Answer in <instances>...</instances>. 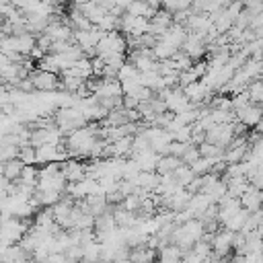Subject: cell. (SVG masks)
<instances>
[{"label":"cell","mask_w":263,"mask_h":263,"mask_svg":"<svg viewBox=\"0 0 263 263\" xmlns=\"http://www.w3.org/2000/svg\"><path fill=\"white\" fill-rule=\"evenodd\" d=\"M171 62H173V66H175L177 72H185V70H189V68L193 66V60H191L187 53H183L181 49L171 58Z\"/></svg>","instance_id":"obj_26"},{"label":"cell","mask_w":263,"mask_h":263,"mask_svg":"<svg viewBox=\"0 0 263 263\" xmlns=\"http://www.w3.org/2000/svg\"><path fill=\"white\" fill-rule=\"evenodd\" d=\"M234 117H236V121L242 123L247 129H249V127H257L259 121H261V117H263V107L251 103V105H247L245 109L234 111Z\"/></svg>","instance_id":"obj_9"},{"label":"cell","mask_w":263,"mask_h":263,"mask_svg":"<svg viewBox=\"0 0 263 263\" xmlns=\"http://www.w3.org/2000/svg\"><path fill=\"white\" fill-rule=\"evenodd\" d=\"M101 253H103V245L95 240L82 249V261L80 263H101Z\"/></svg>","instance_id":"obj_20"},{"label":"cell","mask_w":263,"mask_h":263,"mask_svg":"<svg viewBox=\"0 0 263 263\" xmlns=\"http://www.w3.org/2000/svg\"><path fill=\"white\" fill-rule=\"evenodd\" d=\"M245 92L249 95V101H251L253 105H259V103L263 101V80H261V78L253 80V82L247 86Z\"/></svg>","instance_id":"obj_24"},{"label":"cell","mask_w":263,"mask_h":263,"mask_svg":"<svg viewBox=\"0 0 263 263\" xmlns=\"http://www.w3.org/2000/svg\"><path fill=\"white\" fill-rule=\"evenodd\" d=\"M261 251H263V234H261Z\"/></svg>","instance_id":"obj_34"},{"label":"cell","mask_w":263,"mask_h":263,"mask_svg":"<svg viewBox=\"0 0 263 263\" xmlns=\"http://www.w3.org/2000/svg\"><path fill=\"white\" fill-rule=\"evenodd\" d=\"M232 236H234V232L220 228L210 240L212 255L214 257H232Z\"/></svg>","instance_id":"obj_8"},{"label":"cell","mask_w":263,"mask_h":263,"mask_svg":"<svg viewBox=\"0 0 263 263\" xmlns=\"http://www.w3.org/2000/svg\"><path fill=\"white\" fill-rule=\"evenodd\" d=\"M136 78H140V72H138L129 62H125V64L119 68V72H117V80H119V82H127V80H136Z\"/></svg>","instance_id":"obj_29"},{"label":"cell","mask_w":263,"mask_h":263,"mask_svg":"<svg viewBox=\"0 0 263 263\" xmlns=\"http://www.w3.org/2000/svg\"><path fill=\"white\" fill-rule=\"evenodd\" d=\"M181 51L187 53L195 64V62H199L201 58L208 55V43H205L203 37H199L195 33H187V37H185V41L181 45Z\"/></svg>","instance_id":"obj_6"},{"label":"cell","mask_w":263,"mask_h":263,"mask_svg":"<svg viewBox=\"0 0 263 263\" xmlns=\"http://www.w3.org/2000/svg\"><path fill=\"white\" fill-rule=\"evenodd\" d=\"M238 201H240V208L247 210L249 214H251V212H257L259 208H263V191H257V189L249 187V189L238 197Z\"/></svg>","instance_id":"obj_11"},{"label":"cell","mask_w":263,"mask_h":263,"mask_svg":"<svg viewBox=\"0 0 263 263\" xmlns=\"http://www.w3.org/2000/svg\"><path fill=\"white\" fill-rule=\"evenodd\" d=\"M247 218H249V212L247 210H238L222 228H226V230H230V232H240L242 230V226H245V222H247Z\"/></svg>","instance_id":"obj_22"},{"label":"cell","mask_w":263,"mask_h":263,"mask_svg":"<svg viewBox=\"0 0 263 263\" xmlns=\"http://www.w3.org/2000/svg\"><path fill=\"white\" fill-rule=\"evenodd\" d=\"M16 49H18V55L29 58L31 51L35 49V35H31V33L18 35V37H16Z\"/></svg>","instance_id":"obj_21"},{"label":"cell","mask_w":263,"mask_h":263,"mask_svg":"<svg viewBox=\"0 0 263 263\" xmlns=\"http://www.w3.org/2000/svg\"><path fill=\"white\" fill-rule=\"evenodd\" d=\"M23 168H25V164H23L18 158H14V160H8V162H4V164H2L0 175H2L8 183H16V181L21 179Z\"/></svg>","instance_id":"obj_17"},{"label":"cell","mask_w":263,"mask_h":263,"mask_svg":"<svg viewBox=\"0 0 263 263\" xmlns=\"http://www.w3.org/2000/svg\"><path fill=\"white\" fill-rule=\"evenodd\" d=\"M173 25V14H168V12H164L162 8L148 21V33L150 35H154L156 39H160L166 31H168V27Z\"/></svg>","instance_id":"obj_10"},{"label":"cell","mask_w":263,"mask_h":263,"mask_svg":"<svg viewBox=\"0 0 263 263\" xmlns=\"http://www.w3.org/2000/svg\"><path fill=\"white\" fill-rule=\"evenodd\" d=\"M232 140H234L232 123H216L205 132V142L214 144V146H220V148H226Z\"/></svg>","instance_id":"obj_5"},{"label":"cell","mask_w":263,"mask_h":263,"mask_svg":"<svg viewBox=\"0 0 263 263\" xmlns=\"http://www.w3.org/2000/svg\"><path fill=\"white\" fill-rule=\"evenodd\" d=\"M121 208H123L125 212H129V214H136V212L142 208V197H140L138 193H132V195H127V197L123 199Z\"/></svg>","instance_id":"obj_30"},{"label":"cell","mask_w":263,"mask_h":263,"mask_svg":"<svg viewBox=\"0 0 263 263\" xmlns=\"http://www.w3.org/2000/svg\"><path fill=\"white\" fill-rule=\"evenodd\" d=\"M142 134L146 136V140H148L152 152H156L158 156L168 154V146H171L173 138H171V134H168L166 129H160V127H148V129L142 132Z\"/></svg>","instance_id":"obj_4"},{"label":"cell","mask_w":263,"mask_h":263,"mask_svg":"<svg viewBox=\"0 0 263 263\" xmlns=\"http://www.w3.org/2000/svg\"><path fill=\"white\" fill-rule=\"evenodd\" d=\"M95 97L97 99H119V97H123L121 82L117 78H103V84H101V88L97 90Z\"/></svg>","instance_id":"obj_12"},{"label":"cell","mask_w":263,"mask_h":263,"mask_svg":"<svg viewBox=\"0 0 263 263\" xmlns=\"http://www.w3.org/2000/svg\"><path fill=\"white\" fill-rule=\"evenodd\" d=\"M60 173H62V177L66 179L68 185H72V183H80V181L86 179V162L68 158V160L60 162Z\"/></svg>","instance_id":"obj_7"},{"label":"cell","mask_w":263,"mask_h":263,"mask_svg":"<svg viewBox=\"0 0 263 263\" xmlns=\"http://www.w3.org/2000/svg\"><path fill=\"white\" fill-rule=\"evenodd\" d=\"M183 255L177 245H166L158 249V263H183Z\"/></svg>","instance_id":"obj_18"},{"label":"cell","mask_w":263,"mask_h":263,"mask_svg":"<svg viewBox=\"0 0 263 263\" xmlns=\"http://www.w3.org/2000/svg\"><path fill=\"white\" fill-rule=\"evenodd\" d=\"M181 164H183V162H181V158H177V156H173V154H164V156H158V162H156L154 173H156V175H160V177H164V175L175 173Z\"/></svg>","instance_id":"obj_16"},{"label":"cell","mask_w":263,"mask_h":263,"mask_svg":"<svg viewBox=\"0 0 263 263\" xmlns=\"http://www.w3.org/2000/svg\"><path fill=\"white\" fill-rule=\"evenodd\" d=\"M127 51V43H125V35L119 31H111L105 33V37L99 41L97 45V55H105V53H125Z\"/></svg>","instance_id":"obj_2"},{"label":"cell","mask_w":263,"mask_h":263,"mask_svg":"<svg viewBox=\"0 0 263 263\" xmlns=\"http://www.w3.org/2000/svg\"><path fill=\"white\" fill-rule=\"evenodd\" d=\"M230 101H232V111H240V109H245L247 105H251V101H249V95H247V92L232 95V97H230Z\"/></svg>","instance_id":"obj_32"},{"label":"cell","mask_w":263,"mask_h":263,"mask_svg":"<svg viewBox=\"0 0 263 263\" xmlns=\"http://www.w3.org/2000/svg\"><path fill=\"white\" fill-rule=\"evenodd\" d=\"M29 80L33 82V88L37 92H58V86H60V76L58 74L45 72V70H39V68H35L29 74Z\"/></svg>","instance_id":"obj_3"},{"label":"cell","mask_w":263,"mask_h":263,"mask_svg":"<svg viewBox=\"0 0 263 263\" xmlns=\"http://www.w3.org/2000/svg\"><path fill=\"white\" fill-rule=\"evenodd\" d=\"M84 203H86L88 214H90L92 218H97V216H101V214H105V212L109 210V203H107L105 193H92V195L84 197Z\"/></svg>","instance_id":"obj_13"},{"label":"cell","mask_w":263,"mask_h":263,"mask_svg":"<svg viewBox=\"0 0 263 263\" xmlns=\"http://www.w3.org/2000/svg\"><path fill=\"white\" fill-rule=\"evenodd\" d=\"M242 8H245L251 16H259V14H263V0H247V2L242 4Z\"/></svg>","instance_id":"obj_33"},{"label":"cell","mask_w":263,"mask_h":263,"mask_svg":"<svg viewBox=\"0 0 263 263\" xmlns=\"http://www.w3.org/2000/svg\"><path fill=\"white\" fill-rule=\"evenodd\" d=\"M53 123L55 127L62 132V136H68L80 127H86V119L82 117V113L76 107H62L55 111L53 115Z\"/></svg>","instance_id":"obj_1"},{"label":"cell","mask_w":263,"mask_h":263,"mask_svg":"<svg viewBox=\"0 0 263 263\" xmlns=\"http://www.w3.org/2000/svg\"><path fill=\"white\" fill-rule=\"evenodd\" d=\"M212 201L203 195V193H195V195H191V199H189V203H187V212L191 214V218H201V214L205 212V208L210 205Z\"/></svg>","instance_id":"obj_19"},{"label":"cell","mask_w":263,"mask_h":263,"mask_svg":"<svg viewBox=\"0 0 263 263\" xmlns=\"http://www.w3.org/2000/svg\"><path fill=\"white\" fill-rule=\"evenodd\" d=\"M18 160L25 166H35L37 164V150L33 146H23L18 148Z\"/></svg>","instance_id":"obj_27"},{"label":"cell","mask_w":263,"mask_h":263,"mask_svg":"<svg viewBox=\"0 0 263 263\" xmlns=\"http://www.w3.org/2000/svg\"><path fill=\"white\" fill-rule=\"evenodd\" d=\"M37 175H39V168H37V166H25L23 173H21V179H18L16 183L37 189Z\"/></svg>","instance_id":"obj_25"},{"label":"cell","mask_w":263,"mask_h":263,"mask_svg":"<svg viewBox=\"0 0 263 263\" xmlns=\"http://www.w3.org/2000/svg\"><path fill=\"white\" fill-rule=\"evenodd\" d=\"M193 179H195L193 171H191L189 166H185V164H181V166L173 173V181H175L179 187H185V189H187V185H189Z\"/></svg>","instance_id":"obj_23"},{"label":"cell","mask_w":263,"mask_h":263,"mask_svg":"<svg viewBox=\"0 0 263 263\" xmlns=\"http://www.w3.org/2000/svg\"><path fill=\"white\" fill-rule=\"evenodd\" d=\"M197 158H199V150H197V146H193V144L189 142L187 148H185V152L181 154V162H183L185 166H191Z\"/></svg>","instance_id":"obj_31"},{"label":"cell","mask_w":263,"mask_h":263,"mask_svg":"<svg viewBox=\"0 0 263 263\" xmlns=\"http://www.w3.org/2000/svg\"><path fill=\"white\" fill-rule=\"evenodd\" d=\"M129 263H156L158 259V251L154 249H148L146 245L142 247H136V249H129Z\"/></svg>","instance_id":"obj_14"},{"label":"cell","mask_w":263,"mask_h":263,"mask_svg":"<svg viewBox=\"0 0 263 263\" xmlns=\"http://www.w3.org/2000/svg\"><path fill=\"white\" fill-rule=\"evenodd\" d=\"M132 160L138 164V168H140L142 173H150V171H154V168H156L158 154H156V152H152V150H144V152H140V154H134V156H132Z\"/></svg>","instance_id":"obj_15"},{"label":"cell","mask_w":263,"mask_h":263,"mask_svg":"<svg viewBox=\"0 0 263 263\" xmlns=\"http://www.w3.org/2000/svg\"><path fill=\"white\" fill-rule=\"evenodd\" d=\"M160 8L168 14H177V12H183L187 8H191V2L189 0H177V2H162Z\"/></svg>","instance_id":"obj_28"}]
</instances>
